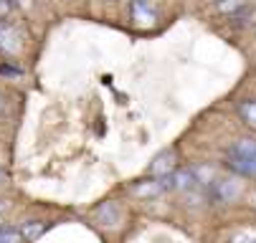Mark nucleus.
<instances>
[{"label":"nucleus","mask_w":256,"mask_h":243,"mask_svg":"<svg viewBox=\"0 0 256 243\" xmlns=\"http://www.w3.org/2000/svg\"><path fill=\"white\" fill-rule=\"evenodd\" d=\"M226 165L241 175H256V140H238L228 155H226Z\"/></svg>","instance_id":"nucleus-1"},{"label":"nucleus","mask_w":256,"mask_h":243,"mask_svg":"<svg viewBox=\"0 0 256 243\" xmlns=\"http://www.w3.org/2000/svg\"><path fill=\"white\" fill-rule=\"evenodd\" d=\"M175 165H178L175 150H162L152 160V165H150V175L152 178H168V175H172V172H175Z\"/></svg>","instance_id":"nucleus-2"},{"label":"nucleus","mask_w":256,"mask_h":243,"mask_svg":"<svg viewBox=\"0 0 256 243\" xmlns=\"http://www.w3.org/2000/svg\"><path fill=\"white\" fill-rule=\"evenodd\" d=\"M132 20L142 28H150L155 25V10L144 0H132Z\"/></svg>","instance_id":"nucleus-3"},{"label":"nucleus","mask_w":256,"mask_h":243,"mask_svg":"<svg viewBox=\"0 0 256 243\" xmlns=\"http://www.w3.org/2000/svg\"><path fill=\"white\" fill-rule=\"evenodd\" d=\"M20 48V38H18V33L0 18V51H10L16 53Z\"/></svg>","instance_id":"nucleus-4"},{"label":"nucleus","mask_w":256,"mask_h":243,"mask_svg":"<svg viewBox=\"0 0 256 243\" xmlns=\"http://www.w3.org/2000/svg\"><path fill=\"white\" fill-rule=\"evenodd\" d=\"M238 114H241V119H244L248 127L256 129V101H244L241 107H238Z\"/></svg>","instance_id":"nucleus-5"},{"label":"nucleus","mask_w":256,"mask_h":243,"mask_svg":"<svg viewBox=\"0 0 256 243\" xmlns=\"http://www.w3.org/2000/svg\"><path fill=\"white\" fill-rule=\"evenodd\" d=\"M0 243H23V236H20L18 228L0 226Z\"/></svg>","instance_id":"nucleus-6"},{"label":"nucleus","mask_w":256,"mask_h":243,"mask_svg":"<svg viewBox=\"0 0 256 243\" xmlns=\"http://www.w3.org/2000/svg\"><path fill=\"white\" fill-rule=\"evenodd\" d=\"M160 190H162V183H160V180H150V183L137 185V188H134V195H142V198H144V195H158Z\"/></svg>","instance_id":"nucleus-7"},{"label":"nucleus","mask_w":256,"mask_h":243,"mask_svg":"<svg viewBox=\"0 0 256 243\" xmlns=\"http://www.w3.org/2000/svg\"><path fill=\"white\" fill-rule=\"evenodd\" d=\"M41 231H44V226H41V223H36V221H30V223H26V226H23L20 236H23V238H28V241H36V238L41 236Z\"/></svg>","instance_id":"nucleus-8"},{"label":"nucleus","mask_w":256,"mask_h":243,"mask_svg":"<svg viewBox=\"0 0 256 243\" xmlns=\"http://www.w3.org/2000/svg\"><path fill=\"white\" fill-rule=\"evenodd\" d=\"M238 8H244V0H221V3H218V10L221 13H234Z\"/></svg>","instance_id":"nucleus-9"},{"label":"nucleus","mask_w":256,"mask_h":243,"mask_svg":"<svg viewBox=\"0 0 256 243\" xmlns=\"http://www.w3.org/2000/svg\"><path fill=\"white\" fill-rule=\"evenodd\" d=\"M231 243H256V231H244V233H238Z\"/></svg>","instance_id":"nucleus-10"},{"label":"nucleus","mask_w":256,"mask_h":243,"mask_svg":"<svg viewBox=\"0 0 256 243\" xmlns=\"http://www.w3.org/2000/svg\"><path fill=\"white\" fill-rule=\"evenodd\" d=\"M10 10H13V0H0V18L10 15Z\"/></svg>","instance_id":"nucleus-11"},{"label":"nucleus","mask_w":256,"mask_h":243,"mask_svg":"<svg viewBox=\"0 0 256 243\" xmlns=\"http://www.w3.org/2000/svg\"><path fill=\"white\" fill-rule=\"evenodd\" d=\"M6 208H8V203H6V200H0V213H3Z\"/></svg>","instance_id":"nucleus-12"},{"label":"nucleus","mask_w":256,"mask_h":243,"mask_svg":"<svg viewBox=\"0 0 256 243\" xmlns=\"http://www.w3.org/2000/svg\"><path fill=\"white\" fill-rule=\"evenodd\" d=\"M3 183H6V172H3V170H0V185H3Z\"/></svg>","instance_id":"nucleus-13"},{"label":"nucleus","mask_w":256,"mask_h":243,"mask_svg":"<svg viewBox=\"0 0 256 243\" xmlns=\"http://www.w3.org/2000/svg\"><path fill=\"white\" fill-rule=\"evenodd\" d=\"M3 109H6V99H3V96H0V112H3Z\"/></svg>","instance_id":"nucleus-14"}]
</instances>
